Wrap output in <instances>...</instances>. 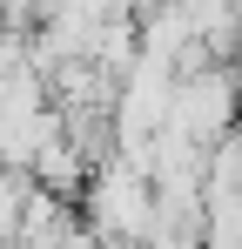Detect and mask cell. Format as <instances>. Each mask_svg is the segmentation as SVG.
I'll return each mask as SVG.
<instances>
[{
	"mask_svg": "<svg viewBox=\"0 0 242 249\" xmlns=\"http://www.w3.org/2000/svg\"><path fill=\"white\" fill-rule=\"evenodd\" d=\"M81 222L101 236V249L148 243V229H155V182H148V168L128 162V155L94 162L87 182H81Z\"/></svg>",
	"mask_w": 242,
	"mask_h": 249,
	"instance_id": "cell-1",
	"label": "cell"
},
{
	"mask_svg": "<svg viewBox=\"0 0 242 249\" xmlns=\"http://www.w3.org/2000/svg\"><path fill=\"white\" fill-rule=\"evenodd\" d=\"M236 115H242V68L236 61H195V68L175 74L161 128H175V135H189V142L208 148L222 128H236Z\"/></svg>",
	"mask_w": 242,
	"mask_h": 249,
	"instance_id": "cell-2",
	"label": "cell"
},
{
	"mask_svg": "<svg viewBox=\"0 0 242 249\" xmlns=\"http://www.w3.org/2000/svg\"><path fill=\"white\" fill-rule=\"evenodd\" d=\"M27 196H34V175L0 162V243H7V249H14V229H20V209H27Z\"/></svg>",
	"mask_w": 242,
	"mask_h": 249,
	"instance_id": "cell-3",
	"label": "cell"
}]
</instances>
